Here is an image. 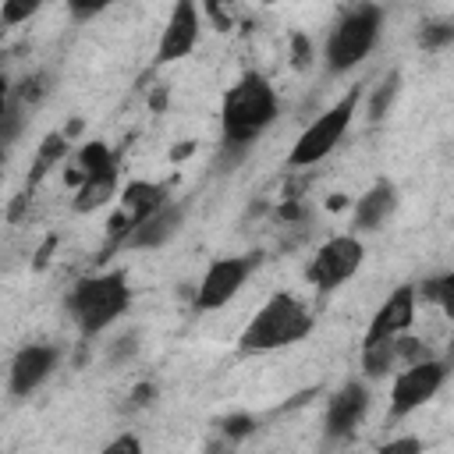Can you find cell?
Listing matches in <instances>:
<instances>
[{"label": "cell", "mask_w": 454, "mask_h": 454, "mask_svg": "<svg viewBox=\"0 0 454 454\" xmlns=\"http://www.w3.org/2000/svg\"><path fill=\"white\" fill-rule=\"evenodd\" d=\"M64 149H67V142H64L60 135H50V138L43 142V153H39V160H35V174H46V167H50L57 156H64Z\"/></svg>", "instance_id": "ffe728a7"}, {"label": "cell", "mask_w": 454, "mask_h": 454, "mask_svg": "<svg viewBox=\"0 0 454 454\" xmlns=\"http://www.w3.org/2000/svg\"><path fill=\"white\" fill-rule=\"evenodd\" d=\"M277 92L266 82V74L259 71H245L223 96L220 106V128H223V145L245 149L248 142H255L273 121H277Z\"/></svg>", "instance_id": "6da1fadb"}, {"label": "cell", "mask_w": 454, "mask_h": 454, "mask_svg": "<svg viewBox=\"0 0 454 454\" xmlns=\"http://www.w3.org/2000/svg\"><path fill=\"white\" fill-rule=\"evenodd\" d=\"M394 209H397V192H394V184H390V181H376V184L358 199L351 227H355V231H376V227H383V220H387Z\"/></svg>", "instance_id": "9a60e30c"}, {"label": "cell", "mask_w": 454, "mask_h": 454, "mask_svg": "<svg viewBox=\"0 0 454 454\" xmlns=\"http://www.w3.org/2000/svg\"><path fill=\"white\" fill-rule=\"evenodd\" d=\"M106 450H142V443H138V436H117L106 443Z\"/></svg>", "instance_id": "d4e9b609"}, {"label": "cell", "mask_w": 454, "mask_h": 454, "mask_svg": "<svg viewBox=\"0 0 454 454\" xmlns=\"http://www.w3.org/2000/svg\"><path fill=\"white\" fill-rule=\"evenodd\" d=\"M362 255H365V248L355 234H337V238H330L316 248V255L305 266V277L319 291H337L340 284H348L358 273Z\"/></svg>", "instance_id": "52a82bcc"}, {"label": "cell", "mask_w": 454, "mask_h": 454, "mask_svg": "<svg viewBox=\"0 0 454 454\" xmlns=\"http://www.w3.org/2000/svg\"><path fill=\"white\" fill-rule=\"evenodd\" d=\"M43 4H46V0H4L0 18H4V25H21V21H28Z\"/></svg>", "instance_id": "e0dca14e"}, {"label": "cell", "mask_w": 454, "mask_h": 454, "mask_svg": "<svg viewBox=\"0 0 454 454\" xmlns=\"http://www.w3.org/2000/svg\"><path fill=\"white\" fill-rule=\"evenodd\" d=\"M397 89H401V74L390 71V74L376 85V92H372V99H369V117H372V121H380V117L387 114V106H390V99L397 96Z\"/></svg>", "instance_id": "2e32d148"}, {"label": "cell", "mask_w": 454, "mask_h": 454, "mask_svg": "<svg viewBox=\"0 0 454 454\" xmlns=\"http://www.w3.org/2000/svg\"><path fill=\"white\" fill-rule=\"evenodd\" d=\"M18 124H21V114H18V103L11 99V103H7V110H4V142H14Z\"/></svg>", "instance_id": "603a6c76"}, {"label": "cell", "mask_w": 454, "mask_h": 454, "mask_svg": "<svg viewBox=\"0 0 454 454\" xmlns=\"http://www.w3.org/2000/svg\"><path fill=\"white\" fill-rule=\"evenodd\" d=\"M67 177L78 184V192H74V209L78 213L106 206L117 192V163H114V156L103 142H89L78 153V170H71Z\"/></svg>", "instance_id": "8992f818"}, {"label": "cell", "mask_w": 454, "mask_h": 454, "mask_svg": "<svg viewBox=\"0 0 454 454\" xmlns=\"http://www.w3.org/2000/svg\"><path fill=\"white\" fill-rule=\"evenodd\" d=\"M358 96H362V89H348L330 110H323V114L298 135V142H294L291 153H287V163H291V167H312V163H319L323 156H330L333 145L344 138V131H348L355 110H358Z\"/></svg>", "instance_id": "5b68a950"}, {"label": "cell", "mask_w": 454, "mask_h": 454, "mask_svg": "<svg viewBox=\"0 0 454 454\" xmlns=\"http://www.w3.org/2000/svg\"><path fill=\"white\" fill-rule=\"evenodd\" d=\"M380 28H383V11L376 4L365 0L348 7L326 35V67L333 74L358 67L369 57V50L380 43Z\"/></svg>", "instance_id": "277c9868"}, {"label": "cell", "mask_w": 454, "mask_h": 454, "mask_svg": "<svg viewBox=\"0 0 454 454\" xmlns=\"http://www.w3.org/2000/svg\"><path fill=\"white\" fill-rule=\"evenodd\" d=\"M255 429V422L248 419V415H231L227 422H223V433L227 436H245V433H252Z\"/></svg>", "instance_id": "cb8c5ba5"}, {"label": "cell", "mask_w": 454, "mask_h": 454, "mask_svg": "<svg viewBox=\"0 0 454 454\" xmlns=\"http://www.w3.org/2000/svg\"><path fill=\"white\" fill-rule=\"evenodd\" d=\"M383 450H387V454H397V450H422V443H419V440H394V443H387Z\"/></svg>", "instance_id": "484cf974"}, {"label": "cell", "mask_w": 454, "mask_h": 454, "mask_svg": "<svg viewBox=\"0 0 454 454\" xmlns=\"http://www.w3.org/2000/svg\"><path fill=\"white\" fill-rule=\"evenodd\" d=\"M365 411H369V390L355 380L344 383L326 404V436L330 440H348L358 429V422L365 419Z\"/></svg>", "instance_id": "7c38bea8"}, {"label": "cell", "mask_w": 454, "mask_h": 454, "mask_svg": "<svg viewBox=\"0 0 454 454\" xmlns=\"http://www.w3.org/2000/svg\"><path fill=\"white\" fill-rule=\"evenodd\" d=\"M57 365V348L53 344H25L14 362H11V394L14 397H28Z\"/></svg>", "instance_id": "4fadbf2b"}, {"label": "cell", "mask_w": 454, "mask_h": 454, "mask_svg": "<svg viewBox=\"0 0 454 454\" xmlns=\"http://www.w3.org/2000/svg\"><path fill=\"white\" fill-rule=\"evenodd\" d=\"M181 220H184V206L163 202L156 213H149V216L124 238V245H128V248H160L163 241H170V238L177 234Z\"/></svg>", "instance_id": "5bb4252c"}, {"label": "cell", "mask_w": 454, "mask_h": 454, "mask_svg": "<svg viewBox=\"0 0 454 454\" xmlns=\"http://www.w3.org/2000/svg\"><path fill=\"white\" fill-rule=\"evenodd\" d=\"M316 319L312 312L294 298V294H273L252 319L248 326L241 330L238 337V348L245 355H266V351H277V348H291L298 340H305L312 333Z\"/></svg>", "instance_id": "7a4b0ae2"}, {"label": "cell", "mask_w": 454, "mask_h": 454, "mask_svg": "<svg viewBox=\"0 0 454 454\" xmlns=\"http://www.w3.org/2000/svg\"><path fill=\"white\" fill-rule=\"evenodd\" d=\"M128 301H131L128 277L121 270H114V273H99V277L78 280L74 291L67 294V312H71V319L78 323L82 333H99L117 316H124Z\"/></svg>", "instance_id": "3957f363"}, {"label": "cell", "mask_w": 454, "mask_h": 454, "mask_svg": "<svg viewBox=\"0 0 454 454\" xmlns=\"http://www.w3.org/2000/svg\"><path fill=\"white\" fill-rule=\"evenodd\" d=\"M291 46H294V67H305V64L312 60V43H309L301 32H294V35H291Z\"/></svg>", "instance_id": "7402d4cb"}, {"label": "cell", "mask_w": 454, "mask_h": 454, "mask_svg": "<svg viewBox=\"0 0 454 454\" xmlns=\"http://www.w3.org/2000/svg\"><path fill=\"white\" fill-rule=\"evenodd\" d=\"M443 376H447V365L436 358L408 362V369L390 387V419H404L415 408H422L443 387Z\"/></svg>", "instance_id": "9c48e42d"}, {"label": "cell", "mask_w": 454, "mask_h": 454, "mask_svg": "<svg viewBox=\"0 0 454 454\" xmlns=\"http://www.w3.org/2000/svg\"><path fill=\"white\" fill-rule=\"evenodd\" d=\"M262 4H280V0H262Z\"/></svg>", "instance_id": "83f0119b"}, {"label": "cell", "mask_w": 454, "mask_h": 454, "mask_svg": "<svg viewBox=\"0 0 454 454\" xmlns=\"http://www.w3.org/2000/svg\"><path fill=\"white\" fill-rule=\"evenodd\" d=\"M114 0H67V11H71V18L74 21H89V18H96L99 11H106Z\"/></svg>", "instance_id": "44dd1931"}, {"label": "cell", "mask_w": 454, "mask_h": 454, "mask_svg": "<svg viewBox=\"0 0 454 454\" xmlns=\"http://www.w3.org/2000/svg\"><path fill=\"white\" fill-rule=\"evenodd\" d=\"M199 28H202V14H199L195 0H174V11L167 18V28L156 46V64H174V60L188 57L199 43Z\"/></svg>", "instance_id": "30bf717a"}, {"label": "cell", "mask_w": 454, "mask_h": 454, "mask_svg": "<svg viewBox=\"0 0 454 454\" xmlns=\"http://www.w3.org/2000/svg\"><path fill=\"white\" fill-rule=\"evenodd\" d=\"M450 39H454V25H440V21L422 25V32H419V46H429V50H436V46H443Z\"/></svg>", "instance_id": "d6986e66"}, {"label": "cell", "mask_w": 454, "mask_h": 454, "mask_svg": "<svg viewBox=\"0 0 454 454\" xmlns=\"http://www.w3.org/2000/svg\"><path fill=\"white\" fill-rule=\"evenodd\" d=\"M415 287L411 284H401L397 291L387 294V301L376 309L369 330H365V344H376V340H390V337H401L408 333L411 319H415Z\"/></svg>", "instance_id": "8fae6325"}, {"label": "cell", "mask_w": 454, "mask_h": 454, "mask_svg": "<svg viewBox=\"0 0 454 454\" xmlns=\"http://www.w3.org/2000/svg\"><path fill=\"white\" fill-rule=\"evenodd\" d=\"M149 394H153L149 387H138V390H135V401H138V404H145V401H149Z\"/></svg>", "instance_id": "4316f807"}, {"label": "cell", "mask_w": 454, "mask_h": 454, "mask_svg": "<svg viewBox=\"0 0 454 454\" xmlns=\"http://www.w3.org/2000/svg\"><path fill=\"white\" fill-rule=\"evenodd\" d=\"M255 266H259V255H223V259L209 262V270L202 273L199 291H195V309H202V312L223 309L231 298H238V291L248 284Z\"/></svg>", "instance_id": "ba28073f"}, {"label": "cell", "mask_w": 454, "mask_h": 454, "mask_svg": "<svg viewBox=\"0 0 454 454\" xmlns=\"http://www.w3.org/2000/svg\"><path fill=\"white\" fill-rule=\"evenodd\" d=\"M426 294L440 301V309L447 312V319H454V273H447L440 280H429V291Z\"/></svg>", "instance_id": "ac0fdd59"}]
</instances>
